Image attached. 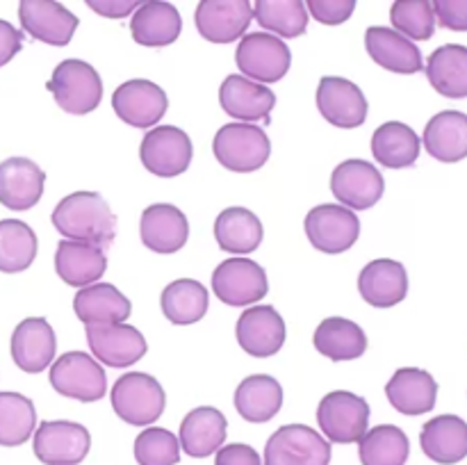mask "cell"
I'll use <instances>...</instances> for the list:
<instances>
[{
    "instance_id": "60d3db41",
    "label": "cell",
    "mask_w": 467,
    "mask_h": 465,
    "mask_svg": "<svg viewBox=\"0 0 467 465\" xmlns=\"http://www.w3.org/2000/svg\"><path fill=\"white\" fill-rule=\"evenodd\" d=\"M36 429V408L21 392H0V447H21Z\"/></svg>"
},
{
    "instance_id": "83f0119b",
    "label": "cell",
    "mask_w": 467,
    "mask_h": 465,
    "mask_svg": "<svg viewBox=\"0 0 467 465\" xmlns=\"http://www.w3.org/2000/svg\"><path fill=\"white\" fill-rule=\"evenodd\" d=\"M386 395L392 408L400 413L422 415L436 406L438 383L427 369L401 367L386 383Z\"/></svg>"
},
{
    "instance_id": "277c9868",
    "label": "cell",
    "mask_w": 467,
    "mask_h": 465,
    "mask_svg": "<svg viewBox=\"0 0 467 465\" xmlns=\"http://www.w3.org/2000/svg\"><path fill=\"white\" fill-rule=\"evenodd\" d=\"M46 87L53 94L55 103L76 117L94 112L103 100V82L99 71L82 59L59 62Z\"/></svg>"
},
{
    "instance_id": "bcb514c9",
    "label": "cell",
    "mask_w": 467,
    "mask_h": 465,
    "mask_svg": "<svg viewBox=\"0 0 467 465\" xmlns=\"http://www.w3.org/2000/svg\"><path fill=\"white\" fill-rule=\"evenodd\" d=\"M433 14L442 27L467 32V0H436Z\"/></svg>"
},
{
    "instance_id": "6da1fadb",
    "label": "cell",
    "mask_w": 467,
    "mask_h": 465,
    "mask_svg": "<svg viewBox=\"0 0 467 465\" xmlns=\"http://www.w3.org/2000/svg\"><path fill=\"white\" fill-rule=\"evenodd\" d=\"M50 219L64 240L87 242L100 249H108L117 235V214L96 191H73L64 196Z\"/></svg>"
},
{
    "instance_id": "ac0fdd59",
    "label": "cell",
    "mask_w": 467,
    "mask_h": 465,
    "mask_svg": "<svg viewBox=\"0 0 467 465\" xmlns=\"http://www.w3.org/2000/svg\"><path fill=\"white\" fill-rule=\"evenodd\" d=\"M237 342L255 358H269L283 349L287 328L283 317L272 305H251L237 319Z\"/></svg>"
},
{
    "instance_id": "4dcf8cb0",
    "label": "cell",
    "mask_w": 467,
    "mask_h": 465,
    "mask_svg": "<svg viewBox=\"0 0 467 465\" xmlns=\"http://www.w3.org/2000/svg\"><path fill=\"white\" fill-rule=\"evenodd\" d=\"M420 445L436 463H459L467 456V422L459 415H438L422 427Z\"/></svg>"
},
{
    "instance_id": "44dd1931",
    "label": "cell",
    "mask_w": 467,
    "mask_h": 465,
    "mask_svg": "<svg viewBox=\"0 0 467 465\" xmlns=\"http://www.w3.org/2000/svg\"><path fill=\"white\" fill-rule=\"evenodd\" d=\"M140 235L146 249L155 253H176L187 244L190 222L171 203H153L141 212Z\"/></svg>"
},
{
    "instance_id": "e575fe53",
    "label": "cell",
    "mask_w": 467,
    "mask_h": 465,
    "mask_svg": "<svg viewBox=\"0 0 467 465\" xmlns=\"http://www.w3.org/2000/svg\"><path fill=\"white\" fill-rule=\"evenodd\" d=\"M283 406V388L269 374H251L237 386L235 408L246 422H269Z\"/></svg>"
},
{
    "instance_id": "1f68e13d",
    "label": "cell",
    "mask_w": 467,
    "mask_h": 465,
    "mask_svg": "<svg viewBox=\"0 0 467 465\" xmlns=\"http://www.w3.org/2000/svg\"><path fill=\"white\" fill-rule=\"evenodd\" d=\"M424 149L441 162H461L467 158V114L445 109L429 119L424 128Z\"/></svg>"
},
{
    "instance_id": "5b68a950",
    "label": "cell",
    "mask_w": 467,
    "mask_h": 465,
    "mask_svg": "<svg viewBox=\"0 0 467 465\" xmlns=\"http://www.w3.org/2000/svg\"><path fill=\"white\" fill-rule=\"evenodd\" d=\"M50 386L62 397L78 401H99L108 392V374L94 356L85 351H67L50 365Z\"/></svg>"
},
{
    "instance_id": "4fadbf2b",
    "label": "cell",
    "mask_w": 467,
    "mask_h": 465,
    "mask_svg": "<svg viewBox=\"0 0 467 465\" xmlns=\"http://www.w3.org/2000/svg\"><path fill=\"white\" fill-rule=\"evenodd\" d=\"M85 328L91 356L105 367H130L137 360L144 358L146 349H149L140 328L126 322Z\"/></svg>"
},
{
    "instance_id": "8992f818",
    "label": "cell",
    "mask_w": 467,
    "mask_h": 465,
    "mask_svg": "<svg viewBox=\"0 0 467 465\" xmlns=\"http://www.w3.org/2000/svg\"><path fill=\"white\" fill-rule=\"evenodd\" d=\"M317 424L328 442L351 445L365 436L369 424V404L349 390H333L317 406Z\"/></svg>"
},
{
    "instance_id": "836d02e7",
    "label": "cell",
    "mask_w": 467,
    "mask_h": 465,
    "mask_svg": "<svg viewBox=\"0 0 467 465\" xmlns=\"http://www.w3.org/2000/svg\"><path fill=\"white\" fill-rule=\"evenodd\" d=\"M424 71L431 87L441 96L467 98V46H441L429 55Z\"/></svg>"
},
{
    "instance_id": "7c38bea8",
    "label": "cell",
    "mask_w": 467,
    "mask_h": 465,
    "mask_svg": "<svg viewBox=\"0 0 467 465\" xmlns=\"http://www.w3.org/2000/svg\"><path fill=\"white\" fill-rule=\"evenodd\" d=\"M32 450L44 465H78L89 454L91 436L82 424L53 419L35 429Z\"/></svg>"
},
{
    "instance_id": "8fae6325",
    "label": "cell",
    "mask_w": 467,
    "mask_h": 465,
    "mask_svg": "<svg viewBox=\"0 0 467 465\" xmlns=\"http://www.w3.org/2000/svg\"><path fill=\"white\" fill-rule=\"evenodd\" d=\"M213 290L226 305H254L267 296V272L249 258H228L213 272Z\"/></svg>"
},
{
    "instance_id": "ab89813d",
    "label": "cell",
    "mask_w": 467,
    "mask_h": 465,
    "mask_svg": "<svg viewBox=\"0 0 467 465\" xmlns=\"http://www.w3.org/2000/svg\"><path fill=\"white\" fill-rule=\"evenodd\" d=\"M254 18L269 35H278V39H295L308 30V9L301 0H258L254 5Z\"/></svg>"
},
{
    "instance_id": "d6a6232c",
    "label": "cell",
    "mask_w": 467,
    "mask_h": 465,
    "mask_svg": "<svg viewBox=\"0 0 467 465\" xmlns=\"http://www.w3.org/2000/svg\"><path fill=\"white\" fill-rule=\"evenodd\" d=\"M418 132L401 121H388L379 126L372 135V155L381 167L406 169L413 167L420 158Z\"/></svg>"
},
{
    "instance_id": "7402d4cb",
    "label": "cell",
    "mask_w": 467,
    "mask_h": 465,
    "mask_svg": "<svg viewBox=\"0 0 467 465\" xmlns=\"http://www.w3.org/2000/svg\"><path fill=\"white\" fill-rule=\"evenodd\" d=\"M57 340L44 317H27L12 333V358L26 374L44 372L55 358Z\"/></svg>"
},
{
    "instance_id": "3957f363",
    "label": "cell",
    "mask_w": 467,
    "mask_h": 465,
    "mask_svg": "<svg viewBox=\"0 0 467 465\" xmlns=\"http://www.w3.org/2000/svg\"><path fill=\"white\" fill-rule=\"evenodd\" d=\"M213 153L228 171L251 173L265 167L272 155V141L254 123H226L214 135Z\"/></svg>"
},
{
    "instance_id": "f546056e",
    "label": "cell",
    "mask_w": 467,
    "mask_h": 465,
    "mask_svg": "<svg viewBox=\"0 0 467 465\" xmlns=\"http://www.w3.org/2000/svg\"><path fill=\"white\" fill-rule=\"evenodd\" d=\"M182 18L171 3L149 0L132 14L130 32L132 39L146 48H164L181 36Z\"/></svg>"
},
{
    "instance_id": "e0dca14e",
    "label": "cell",
    "mask_w": 467,
    "mask_h": 465,
    "mask_svg": "<svg viewBox=\"0 0 467 465\" xmlns=\"http://www.w3.org/2000/svg\"><path fill=\"white\" fill-rule=\"evenodd\" d=\"M251 18L254 7L249 0H201L194 14L199 35L213 44H233L244 36Z\"/></svg>"
},
{
    "instance_id": "74e56055",
    "label": "cell",
    "mask_w": 467,
    "mask_h": 465,
    "mask_svg": "<svg viewBox=\"0 0 467 465\" xmlns=\"http://www.w3.org/2000/svg\"><path fill=\"white\" fill-rule=\"evenodd\" d=\"M164 317L176 326H190V324L201 322L208 313L210 294L199 281L194 278H178L169 283L160 296Z\"/></svg>"
},
{
    "instance_id": "b9f144b4",
    "label": "cell",
    "mask_w": 467,
    "mask_h": 465,
    "mask_svg": "<svg viewBox=\"0 0 467 465\" xmlns=\"http://www.w3.org/2000/svg\"><path fill=\"white\" fill-rule=\"evenodd\" d=\"M36 258V235L26 222L3 219L0 222V272H26Z\"/></svg>"
},
{
    "instance_id": "d4e9b609",
    "label": "cell",
    "mask_w": 467,
    "mask_h": 465,
    "mask_svg": "<svg viewBox=\"0 0 467 465\" xmlns=\"http://www.w3.org/2000/svg\"><path fill=\"white\" fill-rule=\"evenodd\" d=\"M365 48H368L369 57L379 67L388 68L392 73L413 76V73L424 68L422 53H420L418 46L397 30H392V27H368V32H365Z\"/></svg>"
},
{
    "instance_id": "cb8c5ba5",
    "label": "cell",
    "mask_w": 467,
    "mask_h": 465,
    "mask_svg": "<svg viewBox=\"0 0 467 465\" xmlns=\"http://www.w3.org/2000/svg\"><path fill=\"white\" fill-rule=\"evenodd\" d=\"M219 103L228 117L240 119V123H254L260 119L269 121L276 94L244 76H228L219 89Z\"/></svg>"
},
{
    "instance_id": "f35d334b",
    "label": "cell",
    "mask_w": 467,
    "mask_h": 465,
    "mask_svg": "<svg viewBox=\"0 0 467 465\" xmlns=\"http://www.w3.org/2000/svg\"><path fill=\"white\" fill-rule=\"evenodd\" d=\"M409 454V436L395 424H379L368 429L358 440V456L363 465H404Z\"/></svg>"
},
{
    "instance_id": "30bf717a",
    "label": "cell",
    "mask_w": 467,
    "mask_h": 465,
    "mask_svg": "<svg viewBox=\"0 0 467 465\" xmlns=\"http://www.w3.org/2000/svg\"><path fill=\"white\" fill-rule=\"evenodd\" d=\"M194 146L185 130L176 126H158L141 140L140 160L153 176L173 178L190 169Z\"/></svg>"
},
{
    "instance_id": "9a60e30c",
    "label": "cell",
    "mask_w": 467,
    "mask_h": 465,
    "mask_svg": "<svg viewBox=\"0 0 467 465\" xmlns=\"http://www.w3.org/2000/svg\"><path fill=\"white\" fill-rule=\"evenodd\" d=\"M317 109L331 126L351 128L363 126L368 119V98L356 82L337 76H324L317 85Z\"/></svg>"
},
{
    "instance_id": "484cf974",
    "label": "cell",
    "mask_w": 467,
    "mask_h": 465,
    "mask_svg": "<svg viewBox=\"0 0 467 465\" xmlns=\"http://www.w3.org/2000/svg\"><path fill=\"white\" fill-rule=\"evenodd\" d=\"M73 310L85 326H100L126 322L132 313V304L112 283H91L73 296Z\"/></svg>"
},
{
    "instance_id": "f1b7e54d",
    "label": "cell",
    "mask_w": 467,
    "mask_h": 465,
    "mask_svg": "<svg viewBox=\"0 0 467 465\" xmlns=\"http://www.w3.org/2000/svg\"><path fill=\"white\" fill-rule=\"evenodd\" d=\"M228 422L223 413L214 406H199L182 418L178 440L185 454L194 459H208L226 440Z\"/></svg>"
},
{
    "instance_id": "603a6c76",
    "label": "cell",
    "mask_w": 467,
    "mask_h": 465,
    "mask_svg": "<svg viewBox=\"0 0 467 465\" xmlns=\"http://www.w3.org/2000/svg\"><path fill=\"white\" fill-rule=\"evenodd\" d=\"M358 292L374 308H392L409 294V274L397 260L379 258L365 264L358 276Z\"/></svg>"
},
{
    "instance_id": "7bdbcfd3",
    "label": "cell",
    "mask_w": 467,
    "mask_h": 465,
    "mask_svg": "<svg viewBox=\"0 0 467 465\" xmlns=\"http://www.w3.org/2000/svg\"><path fill=\"white\" fill-rule=\"evenodd\" d=\"M392 30L410 41H427L436 32V14L429 0H397L390 9Z\"/></svg>"
},
{
    "instance_id": "c3c4849f",
    "label": "cell",
    "mask_w": 467,
    "mask_h": 465,
    "mask_svg": "<svg viewBox=\"0 0 467 465\" xmlns=\"http://www.w3.org/2000/svg\"><path fill=\"white\" fill-rule=\"evenodd\" d=\"M21 48H23V32L16 30L12 23L0 18V67L12 62L14 55H18V50Z\"/></svg>"
},
{
    "instance_id": "5bb4252c",
    "label": "cell",
    "mask_w": 467,
    "mask_h": 465,
    "mask_svg": "<svg viewBox=\"0 0 467 465\" xmlns=\"http://www.w3.org/2000/svg\"><path fill=\"white\" fill-rule=\"evenodd\" d=\"M386 182L368 160H345L333 169L331 191L349 210H369L381 201Z\"/></svg>"
},
{
    "instance_id": "52a82bcc",
    "label": "cell",
    "mask_w": 467,
    "mask_h": 465,
    "mask_svg": "<svg viewBox=\"0 0 467 465\" xmlns=\"http://www.w3.org/2000/svg\"><path fill=\"white\" fill-rule=\"evenodd\" d=\"M331 442L306 424H285L269 436L265 465H328Z\"/></svg>"
},
{
    "instance_id": "ba28073f",
    "label": "cell",
    "mask_w": 467,
    "mask_h": 465,
    "mask_svg": "<svg viewBox=\"0 0 467 465\" xmlns=\"http://www.w3.org/2000/svg\"><path fill=\"white\" fill-rule=\"evenodd\" d=\"M235 62L244 78L258 82V85H272L278 82L292 64V53L285 41L269 32H251L242 36L237 46Z\"/></svg>"
},
{
    "instance_id": "ffe728a7",
    "label": "cell",
    "mask_w": 467,
    "mask_h": 465,
    "mask_svg": "<svg viewBox=\"0 0 467 465\" xmlns=\"http://www.w3.org/2000/svg\"><path fill=\"white\" fill-rule=\"evenodd\" d=\"M46 173L27 158H7L0 162V203L14 212H23L39 203Z\"/></svg>"
},
{
    "instance_id": "4316f807",
    "label": "cell",
    "mask_w": 467,
    "mask_h": 465,
    "mask_svg": "<svg viewBox=\"0 0 467 465\" xmlns=\"http://www.w3.org/2000/svg\"><path fill=\"white\" fill-rule=\"evenodd\" d=\"M108 269L105 249L87 242L62 240L55 251V272L67 285L87 287L99 283Z\"/></svg>"
},
{
    "instance_id": "f6af8a7d",
    "label": "cell",
    "mask_w": 467,
    "mask_h": 465,
    "mask_svg": "<svg viewBox=\"0 0 467 465\" xmlns=\"http://www.w3.org/2000/svg\"><path fill=\"white\" fill-rule=\"evenodd\" d=\"M306 9L324 26H340L354 14L356 0H308Z\"/></svg>"
},
{
    "instance_id": "7dc6e473",
    "label": "cell",
    "mask_w": 467,
    "mask_h": 465,
    "mask_svg": "<svg viewBox=\"0 0 467 465\" xmlns=\"http://www.w3.org/2000/svg\"><path fill=\"white\" fill-rule=\"evenodd\" d=\"M214 465H263V460L254 447L244 442H233V445L219 447Z\"/></svg>"
},
{
    "instance_id": "681fc988",
    "label": "cell",
    "mask_w": 467,
    "mask_h": 465,
    "mask_svg": "<svg viewBox=\"0 0 467 465\" xmlns=\"http://www.w3.org/2000/svg\"><path fill=\"white\" fill-rule=\"evenodd\" d=\"M140 5L141 3H135V0H87V7L108 18H123L128 14H135Z\"/></svg>"
},
{
    "instance_id": "ee69618b",
    "label": "cell",
    "mask_w": 467,
    "mask_h": 465,
    "mask_svg": "<svg viewBox=\"0 0 467 465\" xmlns=\"http://www.w3.org/2000/svg\"><path fill=\"white\" fill-rule=\"evenodd\" d=\"M135 459L140 465H178L181 440L169 429L149 427L135 438Z\"/></svg>"
},
{
    "instance_id": "d6986e66",
    "label": "cell",
    "mask_w": 467,
    "mask_h": 465,
    "mask_svg": "<svg viewBox=\"0 0 467 465\" xmlns=\"http://www.w3.org/2000/svg\"><path fill=\"white\" fill-rule=\"evenodd\" d=\"M21 26L32 39L48 46H68L78 27V16L53 0H23L18 5Z\"/></svg>"
},
{
    "instance_id": "d590c367",
    "label": "cell",
    "mask_w": 467,
    "mask_h": 465,
    "mask_svg": "<svg viewBox=\"0 0 467 465\" xmlns=\"http://www.w3.org/2000/svg\"><path fill=\"white\" fill-rule=\"evenodd\" d=\"M315 349L328 360H356L368 351V336L356 322L347 317H328L313 336Z\"/></svg>"
},
{
    "instance_id": "9c48e42d",
    "label": "cell",
    "mask_w": 467,
    "mask_h": 465,
    "mask_svg": "<svg viewBox=\"0 0 467 465\" xmlns=\"http://www.w3.org/2000/svg\"><path fill=\"white\" fill-rule=\"evenodd\" d=\"M304 228L310 244L331 255L349 251L360 237V219L356 217L354 210L340 203L315 205L306 214Z\"/></svg>"
},
{
    "instance_id": "7a4b0ae2",
    "label": "cell",
    "mask_w": 467,
    "mask_h": 465,
    "mask_svg": "<svg viewBox=\"0 0 467 465\" xmlns=\"http://www.w3.org/2000/svg\"><path fill=\"white\" fill-rule=\"evenodd\" d=\"M112 408L119 418L132 427H150L167 406L164 388L146 372H128L117 378L112 392Z\"/></svg>"
},
{
    "instance_id": "2e32d148",
    "label": "cell",
    "mask_w": 467,
    "mask_h": 465,
    "mask_svg": "<svg viewBox=\"0 0 467 465\" xmlns=\"http://www.w3.org/2000/svg\"><path fill=\"white\" fill-rule=\"evenodd\" d=\"M112 108L123 123L132 128H150L164 117L169 98L155 82L135 78L119 85L112 94Z\"/></svg>"
},
{
    "instance_id": "8d00e7d4",
    "label": "cell",
    "mask_w": 467,
    "mask_h": 465,
    "mask_svg": "<svg viewBox=\"0 0 467 465\" xmlns=\"http://www.w3.org/2000/svg\"><path fill=\"white\" fill-rule=\"evenodd\" d=\"M263 235V223L246 208H226L214 219V240L228 253H251L260 246Z\"/></svg>"
}]
</instances>
